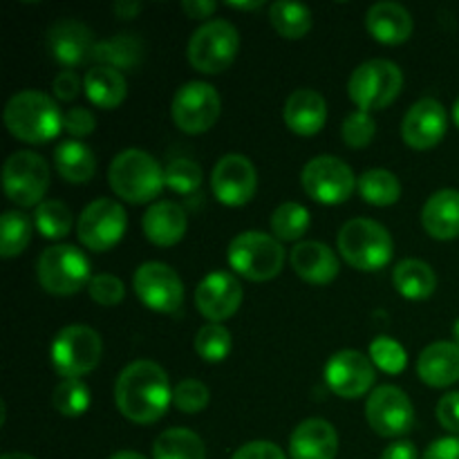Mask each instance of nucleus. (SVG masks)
<instances>
[{
    "instance_id": "obj_1",
    "label": "nucleus",
    "mask_w": 459,
    "mask_h": 459,
    "mask_svg": "<svg viewBox=\"0 0 459 459\" xmlns=\"http://www.w3.org/2000/svg\"><path fill=\"white\" fill-rule=\"evenodd\" d=\"M173 402L169 375L164 368L148 359L128 363L115 384V403L121 415L133 424H155Z\"/></svg>"
},
{
    "instance_id": "obj_2",
    "label": "nucleus",
    "mask_w": 459,
    "mask_h": 459,
    "mask_svg": "<svg viewBox=\"0 0 459 459\" xmlns=\"http://www.w3.org/2000/svg\"><path fill=\"white\" fill-rule=\"evenodd\" d=\"M4 126L25 143H48L63 130V115L54 99L40 90H21L4 106Z\"/></svg>"
},
{
    "instance_id": "obj_3",
    "label": "nucleus",
    "mask_w": 459,
    "mask_h": 459,
    "mask_svg": "<svg viewBox=\"0 0 459 459\" xmlns=\"http://www.w3.org/2000/svg\"><path fill=\"white\" fill-rule=\"evenodd\" d=\"M108 182L115 195L124 202L146 204L155 200L166 186V175L155 157L139 148H128L110 161Z\"/></svg>"
},
{
    "instance_id": "obj_4",
    "label": "nucleus",
    "mask_w": 459,
    "mask_h": 459,
    "mask_svg": "<svg viewBox=\"0 0 459 459\" xmlns=\"http://www.w3.org/2000/svg\"><path fill=\"white\" fill-rule=\"evenodd\" d=\"M341 258L359 272H379L390 264L394 254L393 236L384 224L368 218H354L336 236Z\"/></svg>"
},
{
    "instance_id": "obj_5",
    "label": "nucleus",
    "mask_w": 459,
    "mask_h": 459,
    "mask_svg": "<svg viewBox=\"0 0 459 459\" xmlns=\"http://www.w3.org/2000/svg\"><path fill=\"white\" fill-rule=\"evenodd\" d=\"M229 264L242 278L254 282H267L282 272L285 249L281 240L264 231H245L236 236L227 251Z\"/></svg>"
},
{
    "instance_id": "obj_6",
    "label": "nucleus",
    "mask_w": 459,
    "mask_h": 459,
    "mask_svg": "<svg viewBox=\"0 0 459 459\" xmlns=\"http://www.w3.org/2000/svg\"><path fill=\"white\" fill-rule=\"evenodd\" d=\"M90 269L92 264L79 247L54 245L39 255L36 278L48 294L72 296L90 285Z\"/></svg>"
},
{
    "instance_id": "obj_7",
    "label": "nucleus",
    "mask_w": 459,
    "mask_h": 459,
    "mask_svg": "<svg viewBox=\"0 0 459 459\" xmlns=\"http://www.w3.org/2000/svg\"><path fill=\"white\" fill-rule=\"evenodd\" d=\"M403 88L402 67L385 58L361 63L348 81V92L359 110H384Z\"/></svg>"
},
{
    "instance_id": "obj_8",
    "label": "nucleus",
    "mask_w": 459,
    "mask_h": 459,
    "mask_svg": "<svg viewBox=\"0 0 459 459\" xmlns=\"http://www.w3.org/2000/svg\"><path fill=\"white\" fill-rule=\"evenodd\" d=\"M103 354L101 336L88 325H67L54 336L49 361L63 379H81L99 366Z\"/></svg>"
},
{
    "instance_id": "obj_9",
    "label": "nucleus",
    "mask_w": 459,
    "mask_h": 459,
    "mask_svg": "<svg viewBox=\"0 0 459 459\" xmlns=\"http://www.w3.org/2000/svg\"><path fill=\"white\" fill-rule=\"evenodd\" d=\"M240 49V36L233 22L224 18L206 21L188 40V61L197 72L220 74L233 65Z\"/></svg>"
},
{
    "instance_id": "obj_10",
    "label": "nucleus",
    "mask_w": 459,
    "mask_h": 459,
    "mask_svg": "<svg viewBox=\"0 0 459 459\" xmlns=\"http://www.w3.org/2000/svg\"><path fill=\"white\" fill-rule=\"evenodd\" d=\"M3 188L13 204L39 206L49 188L48 161L31 151L13 152L3 166Z\"/></svg>"
},
{
    "instance_id": "obj_11",
    "label": "nucleus",
    "mask_w": 459,
    "mask_h": 459,
    "mask_svg": "<svg viewBox=\"0 0 459 459\" xmlns=\"http://www.w3.org/2000/svg\"><path fill=\"white\" fill-rule=\"evenodd\" d=\"M300 184L314 202L334 206L352 197L359 179L343 160L334 155H318L305 164Z\"/></svg>"
},
{
    "instance_id": "obj_12",
    "label": "nucleus",
    "mask_w": 459,
    "mask_h": 459,
    "mask_svg": "<svg viewBox=\"0 0 459 459\" xmlns=\"http://www.w3.org/2000/svg\"><path fill=\"white\" fill-rule=\"evenodd\" d=\"M126 227L128 218L124 206L108 197H99L81 211L76 220V236L85 249L103 254L124 238Z\"/></svg>"
},
{
    "instance_id": "obj_13",
    "label": "nucleus",
    "mask_w": 459,
    "mask_h": 459,
    "mask_svg": "<svg viewBox=\"0 0 459 459\" xmlns=\"http://www.w3.org/2000/svg\"><path fill=\"white\" fill-rule=\"evenodd\" d=\"M222 101L218 90L204 81H188L175 92L170 115L175 126L186 134H202L218 121Z\"/></svg>"
},
{
    "instance_id": "obj_14",
    "label": "nucleus",
    "mask_w": 459,
    "mask_h": 459,
    "mask_svg": "<svg viewBox=\"0 0 459 459\" xmlns=\"http://www.w3.org/2000/svg\"><path fill=\"white\" fill-rule=\"evenodd\" d=\"M133 287L137 299L148 309L160 314H173L184 303V282L173 267L164 263H143L134 272Z\"/></svg>"
},
{
    "instance_id": "obj_15",
    "label": "nucleus",
    "mask_w": 459,
    "mask_h": 459,
    "mask_svg": "<svg viewBox=\"0 0 459 459\" xmlns=\"http://www.w3.org/2000/svg\"><path fill=\"white\" fill-rule=\"evenodd\" d=\"M370 429L381 437H402L415 426V408L408 394L397 385H379L366 403Z\"/></svg>"
},
{
    "instance_id": "obj_16",
    "label": "nucleus",
    "mask_w": 459,
    "mask_h": 459,
    "mask_svg": "<svg viewBox=\"0 0 459 459\" xmlns=\"http://www.w3.org/2000/svg\"><path fill=\"white\" fill-rule=\"evenodd\" d=\"M325 384L341 399L363 397L375 385V363L357 350H341L327 361Z\"/></svg>"
},
{
    "instance_id": "obj_17",
    "label": "nucleus",
    "mask_w": 459,
    "mask_h": 459,
    "mask_svg": "<svg viewBox=\"0 0 459 459\" xmlns=\"http://www.w3.org/2000/svg\"><path fill=\"white\" fill-rule=\"evenodd\" d=\"M211 188L224 206H245L254 200L258 188V173L249 157L224 155L211 173Z\"/></svg>"
},
{
    "instance_id": "obj_18",
    "label": "nucleus",
    "mask_w": 459,
    "mask_h": 459,
    "mask_svg": "<svg viewBox=\"0 0 459 459\" xmlns=\"http://www.w3.org/2000/svg\"><path fill=\"white\" fill-rule=\"evenodd\" d=\"M97 43L94 34L85 22L76 18H61L48 30V52L56 63L70 67L85 65L92 61V54Z\"/></svg>"
},
{
    "instance_id": "obj_19",
    "label": "nucleus",
    "mask_w": 459,
    "mask_h": 459,
    "mask_svg": "<svg viewBox=\"0 0 459 459\" xmlns=\"http://www.w3.org/2000/svg\"><path fill=\"white\" fill-rule=\"evenodd\" d=\"M242 296V285L233 273L213 272L197 285V312L209 323H222L240 309Z\"/></svg>"
},
{
    "instance_id": "obj_20",
    "label": "nucleus",
    "mask_w": 459,
    "mask_h": 459,
    "mask_svg": "<svg viewBox=\"0 0 459 459\" xmlns=\"http://www.w3.org/2000/svg\"><path fill=\"white\" fill-rule=\"evenodd\" d=\"M448 128L446 108L437 99H420L406 112L402 124V137L415 151H430L444 139Z\"/></svg>"
},
{
    "instance_id": "obj_21",
    "label": "nucleus",
    "mask_w": 459,
    "mask_h": 459,
    "mask_svg": "<svg viewBox=\"0 0 459 459\" xmlns=\"http://www.w3.org/2000/svg\"><path fill=\"white\" fill-rule=\"evenodd\" d=\"M282 119L291 133L300 134V137H312V134L321 133L327 121L325 99L312 88L294 90L282 108Z\"/></svg>"
},
{
    "instance_id": "obj_22",
    "label": "nucleus",
    "mask_w": 459,
    "mask_h": 459,
    "mask_svg": "<svg viewBox=\"0 0 459 459\" xmlns=\"http://www.w3.org/2000/svg\"><path fill=\"white\" fill-rule=\"evenodd\" d=\"M291 269L296 276L309 285H330L339 276V258L327 245L316 240H305L291 249Z\"/></svg>"
},
{
    "instance_id": "obj_23",
    "label": "nucleus",
    "mask_w": 459,
    "mask_h": 459,
    "mask_svg": "<svg viewBox=\"0 0 459 459\" xmlns=\"http://www.w3.org/2000/svg\"><path fill=\"white\" fill-rule=\"evenodd\" d=\"M339 433L325 420H305L290 437L291 459H336Z\"/></svg>"
},
{
    "instance_id": "obj_24",
    "label": "nucleus",
    "mask_w": 459,
    "mask_h": 459,
    "mask_svg": "<svg viewBox=\"0 0 459 459\" xmlns=\"http://www.w3.org/2000/svg\"><path fill=\"white\" fill-rule=\"evenodd\" d=\"M143 236L157 247H173L184 238L188 229L186 211L170 200H160L148 206L142 218Z\"/></svg>"
},
{
    "instance_id": "obj_25",
    "label": "nucleus",
    "mask_w": 459,
    "mask_h": 459,
    "mask_svg": "<svg viewBox=\"0 0 459 459\" xmlns=\"http://www.w3.org/2000/svg\"><path fill=\"white\" fill-rule=\"evenodd\" d=\"M366 27L375 40L384 45H402L412 36L415 22H412L411 12L403 4L390 3H377L368 9L366 13Z\"/></svg>"
},
{
    "instance_id": "obj_26",
    "label": "nucleus",
    "mask_w": 459,
    "mask_h": 459,
    "mask_svg": "<svg viewBox=\"0 0 459 459\" xmlns=\"http://www.w3.org/2000/svg\"><path fill=\"white\" fill-rule=\"evenodd\" d=\"M417 375L430 388H448L459 381V345L437 341L424 348L417 359Z\"/></svg>"
},
{
    "instance_id": "obj_27",
    "label": "nucleus",
    "mask_w": 459,
    "mask_h": 459,
    "mask_svg": "<svg viewBox=\"0 0 459 459\" xmlns=\"http://www.w3.org/2000/svg\"><path fill=\"white\" fill-rule=\"evenodd\" d=\"M421 224L435 240H453L459 236V191L444 188L430 195L421 209Z\"/></svg>"
},
{
    "instance_id": "obj_28",
    "label": "nucleus",
    "mask_w": 459,
    "mask_h": 459,
    "mask_svg": "<svg viewBox=\"0 0 459 459\" xmlns=\"http://www.w3.org/2000/svg\"><path fill=\"white\" fill-rule=\"evenodd\" d=\"M83 92L101 110H115L128 94V83L119 70L108 65H92L83 76Z\"/></svg>"
},
{
    "instance_id": "obj_29",
    "label": "nucleus",
    "mask_w": 459,
    "mask_h": 459,
    "mask_svg": "<svg viewBox=\"0 0 459 459\" xmlns=\"http://www.w3.org/2000/svg\"><path fill=\"white\" fill-rule=\"evenodd\" d=\"M54 169L65 182L85 184L94 178L97 157L88 143L79 139H65L54 148Z\"/></svg>"
},
{
    "instance_id": "obj_30",
    "label": "nucleus",
    "mask_w": 459,
    "mask_h": 459,
    "mask_svg": "<svg viewBox=\"0 0 459 459\" xmlns=\"http://www.w3.org/2000/svg\"><path fill=\"white\" fill-rule=\"evenodd\" d=\"M393 285L403 299L426 300L435 294L437 276H435L433 267L429 263H424V260L406 258L394 264Z\"/></svg>"
},
{
    "instance_id": "obj_31",
    "label": "nucleus",
    "mask_w": 459,
    "mask_h": 459,
    "mask_svg": "<svg viewBox=\"0 0 459 459\" xmlns=\"http://www.w3.org/2000/svg\"><path fill=\"white\" fill-rule=\"evenodd\" d=\"M143 40L137 34H117L112 39L99 40L94 48L92 63L115 67V70H134L143 61Z\"/></svg>"
},
{
    "instance_id": "obj_32",
    "label": "nucleus",
    "mask_w": 459,
    "mask_h": 459,
    "mask_svg": "<svg viewBox=\"0 0 459 459\" xmlns=\"http://www.w3.org/2000/svg\"><path fill=\"white\" fill-rule=\"evenodd\" d=\"M152 459H206V448L193 430L169 429L152 444Z\"/></svg>"
},
{
    "instance_id": "obj_33",
    "label": "nucleus",
    "mask_w": 459,
    "mask_h": 459,
    "mask_svg": "<svg viewBox=\"0 0 459 459\" xmlns=\"http://www.w3.org/2000/svg\"><path fill=\"white\" fill-rule=\"evenodd\" d=\"M269 22L282 39L296 40L312 30V12L305 4L278 0L269 4Z\"/></svg>"
},
{
    "instance_id": "obj_34",
    "label": "nucleus",
    "mask_w": 459,
    "mask_h": 459,
    "mask_svg": "<svg viewBox=\"0 0 459 459\" xmlns=\"http://www.w3.org/2000/svg\"><path fill=\"white\" fill-rule=\"evenodd\" d=\"M363 200L372 206H390L402 197V184L394 173L385 169H372L359 178L357 184Z\"/></svg>"
},
{
    "instance_id": "obj_35",
    "label": "nucleus",
    "mask_w": 459,
    "mask_h": 459,
    "mask_svg": "<svg viewBox=\"0 0 459 459\" xmlns=\"http://www.w3.org/2000/svg\"><path fill=\"white\" fill-rule=\"evenodd\" d=\"M34 224L21 211H4L0 220V255L4 260L16 258L27 249Z\"/></svg>"
},
{
    "instance_id": "obj_36",
    "label": "nucleus",
    "mask_w": 459,
    "mask_h": 459,
    "mask_svg": "<svg viewBox=\"0 0 459 459\" xmlns=\"http://www.w3.org/2000/svg\"><path fill=\"white\" fill-rule=\"evenodd\" d=\"M309 211L299 202H285L272 213V233L281 242H296L307 233Z\"/></svg>"
},
{
    "instance_id": "obj_37",
    "label": "nucleus",
    "mask_w": 459,
    "mask_h": 459,
    "mask_svg": "<svg viewBox=\"0 0 459 459\" xmlns=\"http://www.w3.org/2000/svg\"><path fill=\"white\" fill-rule=\"evenodd\" d=\"M34 224L40 231V236L48 240H61L72 231V211L61 200H45L36 206Z\"/></svg>"
},
{
    "instance_id": "obj_38",
    "label": "nucleus",
    "mask_w": 459,
    "mask_h": 459,
    "mask_svg": "<svg viewBox=\"0 0 459 459\" xmlns=\"http://www.w3.org/2000/svg\"><path fill=\"white\" fill-rule=\"evenodd\" d=\"M195 352L206 363H222L231 354L233 339L231 332L222 323H206L195 334Z\"/></svg>"
},
{
    "instance_id": "obj_39",
    "label": "nucleus",
    "mask_w": 459,
    "mask_h": 459,
    "mask_svg": "<svg viewBox=\"0 0 459 459\" xmlns=\"http://www.w3.org/2000/svg\"><path fill=\"white\" fill-rule=\"evenodd\" d=\"M90 388L81 379H63L52 393L54 411L63 417H81L90 408Z\"/></svg>"
},
{
    "instance_id": "obj_40",
    "label": "nucleus",
    "mask_w": 459,
    "mask_h": 459,
    "mask_svg": "<svg viewBox=\"0 0 459 459\" xmlns=\"http://www.w3.org/2000/svg\"><path fill=\"white\" fill-rule=\"evenodd\" d=\"M370 361L385 375H402L408 366V354L399 341L390 336H377L370 343Z\"/></svg>"
},
{
    "instance_id": "obj_41",
    "label": "nucleus",
    "mask_w": 459,
    "mask_h": 459,
    "mask_svg": "<svg viewBox=\"0 0 459 459\" xmlns=\"http://www.w3.org/2000/svg\"><path fill=\"white\" fill-rule=\"evenodd\" d=\"M166 186L179 195H191L202 186V169L191 160H173L164 169Z\"/></svg>"
},
{
    "instance_id": "obj_42",
    "label": "nucleus",
    "mask_w": 459,
    "mask_h": 459,
    "mask_svg": "<svg viewBox=\"0 0 459 459\" xmlns=\"http://www.w3.org/2000/svg\"><path fill=\"white\" fill-rule=\"evenodd\" d=\"M211 393L200 379H184L173 388V403L184 415H197L209 406Z\"/></svg>"
},
{
    "instance_id": "obj_43",
    "label": "nucleus",
    "mask_w": 459,
    "mask_h": 459,
    "mask_svg": "<svg viewBox=\"0 0 459 459\" xmlns=\"http://www.w3.org/2000/svg\"><path fill=\"white\" fill-rule=\"evenodd\" d=\"M377 134V124L372 119L370 112L366 110H354L348 119L343 121V128H341V137L348 143L350 148H366L368 143L375 139Z\"/></svg>"
},
{
    "instance_id": "obj_44",
    "label": "nucleus",
    "mask_w": 459,
    "mask_h": 459,
    "mask_svg": "<svg viewBox=\"0 0 459 459\" xmlns=\"http://www.w3.org/2000/svg\"><path fill=\"white\" fill-rule=\"evenodd\" d=\"M88 294L101 307H115V305H119L124 300L126 285L121 282V278L112 276V273H97L90 281Z\"/></svg>"
},
{
    "instance_id": "obj_45",
    "label": "nucleus",
    "mask_w": 459,
    "mask_h": 459,
    "mask_svg": "<svg viewBox=\"0 0 459 459\" xmlns=\"http://www.w3.org/2000/svg\"><path fill=\"white\" fill-rule=\"evenodd\" d=\"M94 126H97V119H94V115L88 108L76 106L70 108V110L63 115V130H65L72 139H79V142L94 133Z\"/></svg>"
},
{
    "instance_id": "obj_46",
    "label": "nucleus",
    "mask_w": 459,
    "mask_h": 459,
    "mask_svg": "<svg viewBox=\"0 0 459 459\" xmlns=\"http://www.w3.org/2000/svg\"><path fill=\"white\" fill-rule=\"evenodd\" d=\"M52 90H54V97L58 101H74L79 97V92L83 90V81L76 76V72L72 70H63L61 74H56V79L52 81Z\"/></svg>"
},
{
    "instance_id": "obj_47",
    "label": "nucleus",
    "mask_w": 459,
    "mask_h": 459,
    "mask_svg": "<svg viewBox=\"0 0 459 459\" xmlns=\"http://www.w3.org/2000/svg\"><path fill=\"white\" fill-rule=\"evenodd\" d=\"M437 420L444 430L459 435V393H448L439 399Z\"/></svg>"
},
{
    "instance_id": "obj_48",
    "label": "nucleus",
    "mask_w": 459,
    "mask_h": 459,
    "mask_svg": "<svg viewBox=\"0 0 459 459\" xmlns=\"http://www.w3.org/2000/svg\"><path fill=\"white\" fill-rule=\"evenodd\" d=\"M231 459H287V455L273 442H249L238 448Z\"/></svg>"
},
{
    "instance_id": "obj_49",
    "label": "nucleus",
    "mask_w": 459,
    "mask_h": 459,
    "mask_svg": "<svg viewBox=\"0 0 459 459\" xmlns=\"http://www.w3.org/2000/svg\"><path fill=\"white\" fill-rule=\"evenodd\" d=\"M421 459H459V437H444L430 444Z\"/></svg>"
},
{
    "instance_id": "obj_50",
    "label": "nucleus",
    "mask_w": 459,
    "mask_h": 459,
    "mask_svg": "<svg viewBox=\"0 0 459 459\" xmlns=\"http://www.w3.org/2000/svg\"><path fill=\"white\" fill-rule=\"evenodd\" d=\"M215 9H218V4L209 3V0H184L182 3V12L188 18H209Z\"/></svg>"
},
{
    "instance_id": "obj_51",
    "label": "nucleus",
    "mask_w": 459,
    "mask_h": 459,
    "mask_svg": "<svg viewBox=\"0 0 459 459\" xmlns=\"http://www.w3.org/2000/svg\"><path fill=\"white\" fill-rule=\"evenodd\" d=\"M381 459H417V446L412 442H393L388 448L384 451Z\"/></svg>"
},
{
    "instance_id": "obj_52",
    "label": "nucleus",
    "mask_w": 459,
    "mask_h": 459,
    "mask_svg": "<svg viewBox=\"0 0 459 459\" xmlns=\"http://www.w3.org/2000/svg\"><path fill=\"white\" fill-rule=\"evenodd\" d=\"M139 9H142V4L134 3V0H119V3H115V13L117 18H134L139 13Z\"/></svg>"
},
{
    "instance_id": "obj_53",
    "label": "nucleus",
    "mask_w": 459,
    "mask_h": 459,
    "mask_svg": "<svg viewBox=\"0 0 459 459\" xmlns=\"http://www.w3.org/2000/svg\"><path fill=\"white\" fill-rule=\"evenodd\" d=\"M227 7L245 9V12H249V9H260V7H263V3H260V0H255V3H233V0H229Z\"/></svg>"
},
{
    "instance_id": "obj_54",
    "label": "nucleus",
    "mask_w": 459,
    "mask_h": 459,
    "mask_svg": "<svg viewBox=\"0 0 459 459\" xmlns=\"http://www.w3.org/2000/svg\"><path fill=\"white\" fill-rule=\"evenodd\" d=\"M110 459H148L143 457L142 453H134V451H119L115 455H110Z\"/></svg>"
},
{
    "instance_id": "obj_55",
    "label": "nucleus",
    "mask_w": 459,
    "mask_h": 459,
    "mask_svg": "<svg viewBox=\"0 0 459 459\" xmlns=\"http://www.w3.org/2000/svg\"><path fill=\"white\" fill-rule=\"evenodd\" d=\"M0 459H36V457L27 455V453H4Z\"/></svg>"
},
{
    "instance_id": "obj_56",
    "label": "nucleus",
    "mask_w": 459,
    "mask_h": 459,
    "mask_svg": "<svg viewBox=\"0 0 459 459\" xmlns=\"http://www.w3.org/2000/svg\"><path fill=\"white\" fill-rule=\"evenodd\" d=\"M453 121H455L459 128V99L455 101V106H453Z\"/></svg>"
},
{
    "instance_id": "obj_57",
    "label": "nucleus",
    "mask_w": 459,
    "mask_h": 459,
    "mask_svg": "<svg viewBox=\"0 0 459 459\" xmlns=\"http://www.w3.org/2000/svg\"><path fill=\"white\" fill-rule=\"evenodd\" d=\"M453 336H455V343L459 345V318H457L455 327H453Z\"/></svg>"
}]
</instances>
